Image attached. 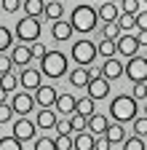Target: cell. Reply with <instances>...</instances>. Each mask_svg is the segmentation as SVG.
<instances>
[{
  "label": "cell",
  "mask_w": 147,
  "mask_h": 150,
  "mask_svg": "<svg viewBox=\"0 0 147 150\" xmlns=\"http://www.w3.org/2000/svg\"><path fill=\"white\" fill-rule=\"evenodd\" d=\"M11 67H13L11 56H3V54H0V75H3V72H11Z\"/></svg>",
  "instance_id": "cell-44"
},
{
  "label": "cell",
  "mask_w": 147,
  "mask_h": 150,
  "mask_svg": "<svg viewBox=\"0 0 147 150\" xmlns=\"http://www.w3.org/2000/svg\"><path fill=\"white\" fill-rule=\"evenodd\" d=\"M43 0H22V8H24V16H40L43 13Z\"/></svg>",
  "instance_id": "cell-23"
},
{
  "label": "cell",
  "mask_w": 147,
  "mask_h": 150,
  "mask_svg": "<svg viewBox=\"0 0 147 150\" xmlns=\"http://www.w3.org/2000/svg\"><path fill=\"white\" fill-rule=\"evenodd\" d=\"M30 51H32V56H38V59H43V56H46V51H48V48H46V46H43L40 40H35V43L30 46Z\"/></svg>",
  "instance_id": "cell-42"
},
{
  "label": "cell",
  "mask_w": 147,
  "mask_h": 150,
  "mask_svg": "<svg viewBox=\"0 0 147 150\" xmlns=\"http://www.w3.org/2000/svg\"><path fill=\"white\" fill-rule=\"evenodd\" d=\"M94 150H110V142H107V137H104V134H99V139H96Z\"/></svg>",
  "instance_id": "cell-45"
},
{
  "label": "cell",
  "mask_w": 147,
  "mask_h": 150,
  "mask_svg": "<svg viewBox=\"0 0 147 150\" xmlns=\"http://www.w3.org/2000/svg\"><path fill=\"white\" fill-rule=\"evenodd\" d=\"M51 35H53V40H67V38L72 35V24L64 22V19H56L51 27Z\"/></svg>",
  "instance_id": "cell-18"
},
{
  "label": "cell",
  "mask_w": 147,
  "mask_h": 150,
  "mask_svg": "<svg viewBox=\"0 0 147 150\" xmlns=\"http://www.w3.org/2000/svg\"><path fill=\"white\" fill-rule=\"evenodd\" d=\"M72 150H94V145H96V134H91L88 129H83V131H72Z\"/></svg>",
  "instance_id": "cell-11"
},
{
  "label": "cell",
  "mask_w": 147,
  "mask_h": 150,
  "mask_svg": "<svg viewBox=\"0 0 147 150\" xmlns=\"http://www.w3.org/2000/svg\"><path fill=\"white\" fill-rule=\"evenodd\" d=\"M53 145H56V150H72V134H59Z\"/></svg>",
  "instance_id": "cell-33"
},
{
  "label": "cell",
  "mask_w": 147,
  "mask_h": 150,
  "mask_svg": "<svg viewBox=\"0 0 147 150\" xmlns=\"http://www.w3.org/2000/svg\"><path fill=\"white\" fill-rule=\"evenodd\" d=\"M30 59H32L30 46H13V48H11V62H13V64L27 67V64H30Z\"/></svg>",
  "instance_id": "cell-16"
},
{
  "label": "cell",
  "mask_w": 147,
  "mask_h": 150,
  "mask_svg": "<svg viewBox=\"0 0 147 150\" xmlns=\"http://www.w3.org/2000/svg\"><path fill=\"white\" fill-rule=\"evenodd\" d=\"M136 43H139V46H147V30H139V35H136Z\"/></svg>",
  "instance_id": "cell-46"
},
{
  "label": "cell",
  "mask_w": 147,
  "mask_h": 150,
  "mask_svg": "<svg viewBox=\"0 0 147 150\" xmlns=\"http://www.w3.org/2000/svg\"><path fill=\"white\" fill-rule=\"evenodd\" d=\"M96 54H102V56H115V40H110V38H102L99 40V46H96Z\"/></svg>",
  "instance_id": "cell-27"
},
{
  "label": "cell",
  "mask_w": 147,
  "mask_h": 150,
  "mask_svg": "<svg viewBox=\"0 0 147 150\" xmlns=\"http://www.w3.org/2000/svg\"><path fill=\"white\" fill-rule=\"evenodd\" d=\"M96 22H99L96 8L88 6V3L75 6V11L70 13V24H72V30H78V32H91V30L96 27Z\"/></svg>",
  "instance_id": "cell-2"
},
{
  "label": "cell",
  "mask_w": 147,
  "mask_h": 150,
  "mask_svg": "<svg viewBox=\"0 0 147 150\" xmlns=\"http://www.w3.org/2000/svg\"><path fill=\"white\" fill-rule=\"evenodd\" d=\"M144 3H147V0H144Z\"/></svg>",
  "instance_id": "cell-54"
},
{
  "label": "cell",
  "mask_w": 147,
  "mask_h": 150,
  "mask_svg": "<svg viewBox=\"0 0 147 150\" xmlns=\"http://www.w3.org/2000/svg\"><path fill=\"white\" fill-rule=\"evenodd\" d=\"M104 137H107V142H110V145H113V142H123V139H126V134H123V123H118V121L107 123Z\"/></svg>",
  "instance_id": "cell-20"
},
{
  "label": "cell",
  "mask_w": 147,
  "mask_h": 150,
  "mask_svg": "<svg viewBox=\"0 0 147 150\" xmlns=\"http://www.w3.org/2000/svg\"><path fill=\"white\" fill-rule=\"evenodd\" d=\"M11 46H13V35H11V30H8V27H0V54L8 51Z\"/></svg>",
  "instance_id": "cell-29"
},
{
  "label": "cell",
  "mask_w": 147,
  "mask_h": 150,
  "mask_svg": "<svg viewBox=\"0 0 147 150\" xmlns=\"http://www.w3.org/2000/svg\"><path fill=\"white\" fill-rule=\"evenodd\" d=\"M134 22H136L139 30H147V11H136L134 13Z\"/></svg>",
  "instance_id": "cell-43"
},
{
  "label": "cell",
  "mask_w": 147,
  "mask_h": 150,
  "mask_svg": "<svg viewBox=\"0 0 147 150\" xmlns=\"http://www.w3.org/2000/svg\"><path fill=\"white\" fill-rule=\"evenodd\" d=\"M88 81H91V75H88V67H75V70L70 72V83H72V86H78V88L88 86Z\"/></svg>",
  "instance_id": "cell-21"
},
{
  "label": "cell",
  "mask_w": 147,
  "mask_h": 150,
  "mask_svg": "<svg viewBox=\"0 0 147 150\" xmlns=\"http://www.w3.org/2000/svg\"><path fill=\"white\" fill-rule=\"evenodd\" d=\"M118 35H120V30H118V24H115V22H104V27H102V38H110V40H115Z\"/></svg>",
  "instance_id": "cell-31"
},
{
  "label": "cell",
  "mask_w": 147,
  "mask_h": 150,
  "mask_svg": "<svg viewBox=\"0 0 147 150\" xmlns=\"http://www.w3.org/2000/svg\"><path fill=\"white\" fill-rule=\"evenodd\" d=\"M107 123H110V118H104V115H96V112H91V115H88V123H86V129L91 131V134H104Z\"/></svg>",
  "instance_id": "cell-17"
},
{
  "label": "cell",
  "mask_w": 147,
  "mask_h": 150,
  "mask_svg": "<svg viewBox=\"0 0 147 150\" xmlns=\"http://www.w3.org/2000/svg\"><path fill=\"white\" fill-rule=\"evenodd\" d=\"M110 150H113V147H110Z\"/></svg>",
  "instance_id": "cell-53"
},
{
  "label": "cell",
  "mask_w": 147,
  "mask_h": 150,
  "mask_svg": "<svg viewBox=\"0 0 147 150\" xmlns=\"http://www.w3.org/2000/svg\"><path fill=\"white\" fill-rule=\"evenodd\" d=\"M144 150H147V142H144Z\"/></svg>",
  "instance_id": "cell-50"
},
{
  "label": "cell",
  "mask_w": 147,
  "mask_h": 150,
  "mask_svg": "<svg viewBox=\"0 0 147 150\" xmlns=\"http://www.w3.org/2000/svg\"><path fill=\"white\" fill-rule=\"evenodd\" d=\"M40 72L46 78H62L67 72V56L62 51H46V56L40 59Z\"/></svg>",
  "instance_id": "cell-3"
},
{
  "label": "cell",
  "mask_w": 147,
  "mask_h": 150,
  "mask_svg": "<svg viewBox=\"0 0 147 150\" xmlns=\"http://www.w3.org/2000/svg\"><path fill=\"white\" fill-rule=\"evenodd\" d=\"M136 99L131 97V94H120V97H115L113 102H110V118L118 121V123H126V121H134L136 118Z\"/></svg>",
  "instance_id": "cell-1"
},
{
  "label": "cell",
  "mask_w": 147,
  "mask_h": 150,
  "mask_svg": "<svg viewBox=\"0 0 147 150\" xmlns=\"http://www.w3.org/2000/svg\"><path fill=\"white\" fill-rule=\"evenodd\" d=\"M53 107H56L59 115H72V112H75V97H72V94H56Z\"/></svg>",
  "instance_id": "cell-14"
},
{
  "label": "cell",
  "mask_w": 147,
  "mask_h": 150,
  "mask_svg": "<svg viewBox=\"0 0 147 150\" xmlns=\"http://www.w3.org/2000/svg\"><path fill=\"white\" fill-rule=\"evenodd\" d=\"M19 83L27 88V91H35L40 86V70H30V67H24V72L19 75Z\"/></svg>",
  "instance_id": "cell-15"
},
{
  "label": "cell",
  "mask_w": 147,
  "mask_h": 150,
  "mask_svg": "<svg viewBox=\"0 0 147 150\" xmlns=\"http://www.w3.org/2000/svg\"><path fill=\"white\" fill-rule=\"evenodd\" d=\"M72 59H75L80 67H91V62L96 59V46L91 40H78L72 46Z\"/></svg>",
  "instance_id": "cell-5"
},
{
  "label": "cell",
  "mask_w": 147,
  "mask_h": 150,
  "mask_svg": "<svg viewBox=\"0 0 147 150\" xmlns=\"http://www.w3.org/2000/svg\"><path fill=\"white\" fill-rule=\"evenodd\" d=\"M86 88H88V97L96 102V99H104L107 94H110V81L104 78V75H99V78H91Z\"/></svg>",
  "instance_id": "cell-10"
},
{
  "label": "cell",
  "mask_w": 147,
  "mask_h": 150,
  "mask_svg": "<svg viewBox=\"0 0 147 150\" xmlns=\"http://www.w3.org/2000/svg\"><path fill=\"white\" fill-rule=\"evenodd\" d=\"M123 150H144V142H142V137H128V139H123Z\"/></svg>",
  "instance_id": "cell-32"
},
{
  "label": "cell",
  "mask_w": 147,
  "mask_h": 150,
  "mask_svg": "<svg viewBox=\"0 0 147 150\" xmlns=\"http://www.w3.org/2000/svg\"><path fill=\"white\" fill-rule=\"evenodd\" d=\"M53 129H56L59 134H72V123H70V118H56Z\"/></svg>",
  "instance_id": "cell-36"
},
{
  "label": "cell",
  "mask_w": 147,
  "mask_h": 150,
  "mask_svg": "<svg viewBox=\"0 0 147 150\" xmlns=\"http://www.w3.org/2000/svg\"><path fill=\"white\" fill-rule=\"evenodd\" d=\"M53 123H56V112H53L51 107H40L38 118H35V126H40V129H53Z\"/></svg>",
  "instance_id": "cell-19"
},
{
  "label": "cell",
  "mask_w": 147,
  "mask_h": 150,
  "mask_svg": "<svg viewBox=\"0 0 147 150\" xmlns=\"http://www.w3.org/2000/svg\"><path fill=\"white\" fill-rule=\"evenodd\" d=\"M62 13H64V8H62V3H59V0H53V3H46V6H43V16H48L51 22L62 19Z\"/></svg>",
  "instance_id": "cell-24"
},
{
  "label": "cell",
  "mask_w": 147,
  "mask_h": 150,
  "mask_svg": "<svg viewBox=\"0 0 147 150\" xmlns=\"http://www.w3.org/2000/svg\"><path fill=\"white\" fill-rule=\"evenodd\" d=\"M134 134L136 137H147V115L134 118Z\"/></svg>",
  "instance_id": "cell-35"
},
{
  "label": "cell",
  "mask_w": 147,
  "mask_h": 150,
  "mask_svg": "<svg viewBox=\"0 0 147 150\" xmlns=\"http://www.w3.org/2000/svg\"><path fill=\"white\" fill-rule=\"evenodd\" d=\"M35 107V97L30 91H19V94H13V99H11V110L16 112V115H27V112H32Z\"/></svg>",
  "instance_id": "cell-7"
},
{
  "label": "cell",
  "mask_w": 147,
  "mask_h": 150,
  "mask_svg": "<svg viewBox=\"0 0 147 150\" xmlns=\"http://www.w3.org/2000/svg\"><path fill=\"white\" fill-rule=\"evenodd\" d=\"M53 99H56V88L53 86H38L35 88V105H40V107H53Z\"/></svg>",
  "instance_id": "cell-12"
},
{
  "label": "cell",
  "mask_w": 147,
  "mask_h": 150,
  "mask_svg": "<svg viewBox=\"0 0 147 150\" xmlns=\"http://www.w3.org/2000/svg\"><path fill=\"white\" fill-rule=\"evenodd\" d=\"M123 72L128 75V81H147V59L144 56H128V62H126V67H123Z\"/></svg>",
  "instance_id": "cell-6"
},
{
  "label": "cell",
  "mask_w": 147,
  "mask_h": 150,
  "mask_svg": "<svg viewBox=\"0 0 147 150\" xmlns=\"http://www.w3.org/2000/svg\"><path fill=\"white\" fill-rule=\"evenodd\" d=\"M19 6H22V0H0V8H3V11H8V13L19 11Z\"/></svg>",
  "instance_id": "cell-41"
},
{
  "label": "cell",
  "mask_w": 147,
  "mask_h": 150,
  "mask_svg": "<svg viewBox=\"0 0 147 150\" xmlns=\"http://www.w3.org/2000/svg\"><path fill=\"white\" fill-rule=\"evenodd\" d=\"M59 3H64V0H59Z\"/></svg>",
  "instance_id": "cell-51"
},
{
  "label": "cell",
  "mask_w": 147,
  "mask_h": 150,
  "mask_svg": "<svg viewBox=\"0 0 147 150\" xmlns=\"http://www.w3.org/2000/svg\"><path fill=\"white\" fill-rule=\"evenodd\" d=\"M144 115H147V105H144Z\"/></svg>",
  "instance_id": "cell-49"
},
{
  "label": "cell",
  "mask_w": 147,
  "mask_h": 150,
  "mask_svg": "<svg viewBox=\"0 0 147 150\" xmlns=\"http://www.w3.org/2000/svg\"><path fill=\"white\" fill-rule=\"evenodd\" d=\"M35 150H56V145H53L51 137H40V139H35Z\"/></svg>",
  "instance_id": "cell-38"
},
{
  "label": "cell",
  "mask_w": 147,
  "mask_h": 150,
  "mask_svg": "<svg viewBox=\"0 0 147 150\" xmlns=\"http://www.w3.org/2000/svg\"><path fill=\"white\" fill-rule=\"evenodd\" d=\"M102 75H104L107 81L120 78V75H123V62L118 59V56H110V59H104V64H102Z\"/></svg>",
  "instance_id": "cell-13"
},
{
  "label": "cell",
  "mask_w": 147,
  "mask_h": 150,
  "mask_svg": "<svg viewBox=\"0 0 147 150\" xmlns=\"http://www.w3.org/2000/svg\"><path fill=\"white\" fill-rule=\"evenodd\" d=\"M0 150H24V147H22L19 139L11 134V137H0Z\"/></svg>",
  "instance_id": "cell-30"
},
{
  "label": "cell",
  "mask_w": 147,
  "mask_h": 150,
  "mask_svg": "<svg viewBox=\"0 0 147 150\" xmlns=\"http://www.w3.org/2000/svg\"><path fill=\"white\" fill-rule=\"evenodd\" d=\"M0 102H6V91L3 88H0Z\"/></svg>",
  "instance_id": "cell-48"
},
{
  "label": "cell",
  "mask_w": 147,
  "mask_h": 150,
  "mask_svg": "<svg viewBox=\"0 0 147 150\" xmlns=\"http://www.w3.org/2000/svg\"><path fill=\"white\" fill-rule=\"evenodd\" d=\"M115 24H118V30H120V32H128L131 27H136V22H134V13H118Z\"/></svg>",
  "instance_id": "cell-26"
},
{
  "label": "cell",
  "mask_w": 147,
  "mask_h": 150,
  "mask_svg": "<svg viewBox=\"0 0 147 150\" xmlns=\"http://www.w3.org/2000/svg\"><path fill=\"white\" fill-rule=\"evenodd\" d=\"M96 16L102 19V22H115V19H118V6H113V3H102V6L96 8Z\"/></svg>",
  "instance_id": "cell-22"
},
{
  "label": "cell",
  "mask_w": 147,
  "mask_h": 150,
  "mask_svg": "<svg viewBox=\"0 0 147 150\" xmlns=\"http://www.w3.org/2000/svg\"><path fill=\"white\" fill-rule=\"evenodd\" d=\"M16 35H19V40H27V43L40 40V19L38 16H22L16 22Z\"/></svg>",
  "instance_id": "cell-4"
},
{
  "label": "cell",
  "mask_w": 147,
  "mask_h": 150,
  "mask_svg": "<svg viewBox=\"0 0 147 150\" xmlns=\"http://www.w3.org/2000/svg\"><path fill=\"white\" fill-rule=\"evenodd\" d=\"M16 86H19V78H16L13 72H3V75H0V88H3L6 94L16 91Z\"/></svg>",
  "instance_id": "cell-25"
},
{
  "label": "cell",
  "mask_w": 147,
  "mask_h": 150,
  "mask_svg": "<svg viewBox=\"0 0 147 150\" xmlns=\"http://www.w3.org/2000/svg\"><path fill=\"white\" fill-rule=\"evenodd\" d=\"M88 75H91V78H99V75H102V67H91Z\"/></svg>",
  "instance_id": "cell-47"
},
{
  "label": "cell",
  "mask_w": 147,
  "mask_h": 150,
  "mask_svg": "<svg viewBox=\"0 0 147 150\" xmlns=\"http://www.w3.org/2000/svg\"><path fill=\"white\" fill-rule=\"evenodd\" d=\"M134 99H147V81H136L134 83Z\"/></svg>",
  "instance_id": "cell-37"
},
{
  "label": "cell",
  "mask_w": 147,
  "mask_h": 150,
  "mask_svg": "<svg viewBox=\"0 0 147 150\" xmlns=\"http://www.w3.org/2000/svg\"><path fill=\"white\" fill-rule=\"evenodd\" d=\"M75 112H80V115H91L94 112V99L91 97H86V99H75Z\"/></svg>",
  "instance_id": "cell-28"
},
{
  "label": "cell",
  "mask_w": 147,
  "mask_h": 150,
  "mask_svg": "<svg viewBox=\"0 0 147 150\" xmlns=\"http://www.w3.org/2000/svg\"><path fill=\"white\" fill-rule=\"evenodd\" d=\"M70 123H72V131H83V129H86V123H88V118H86V115H80V112H72Z\"/></svg>",
  "instance_id": "cell-34"
},
{
  "label": "cell",
  "mask_w": 147,
  "mask_h": 150,
  "mask_svg": "<svg viewBox=\"0 0 147 150\" xmlns=\"http://www.w3.org/2000/svg\"><path fill=\"white\" fill-rule=\"evenodd\" d=\"M120 11L123 13H136L139 11V0H123V3H120Z\"/></svg>",
  "instance_id": "cell-40"
},
{
  "label": "cell",
  "mask_w": 147,
  "mask_h": 150,
  "mask_svg": "<svg viewBox=\"0 0 147 150\" xmlns=\"http://www.w3.org/2000/svg\"><path fill=\"white\" fill-rule=\"evenodd\" d=\"M11 118H13V110H11V105L0 102V123H8Z\"/></svg>",
  "instance_id": "cell-39"
},
{
  "label": "cell",
  "mask_w": 147,
  "mask_h": 150,
  "mask_svg": "<svg viewBox=\"0 0 147 150\" xmlns=\"http://www.w3.org/2000/svg\"><path fill=\"white\" fill-rule=\"evenodd\" d=\"M0 13H3V8H0Z\"/></svg>",
  "instance_id": "cell-52"
},
{
  "label": "cell",
  "mask_w": 147,
  "mask_h": 150,
  "mask_svg": "<svg viewBox=\"0 0 147 150\" xmlns=\"http://www.w3.org/2000/svg\"><path fill=\"white\" fill-rule=\"evenodd\" d=\"M35 121H27L24 115H19V121H13V137L19 139V142H27V139H32L35 137Z\"/></svg>",
  "instance_id": "cell-9"
},
{
  "label": "cell",
  "mask_w": 147,
  "mask_h": 150,
  "mask_svg": "<svg viewBox=\"0 0 147 150\" xmlns=\"http://www.w3.org/2000/svg\"><path fill=\"white\" fill-rule=\"evenodd\" d=\"M139 51V43H136V35H128V32H120L115 38V54H123V56H134Z\"/></svg>",
  "instance_id": "cell-8"
}]
</instances>
